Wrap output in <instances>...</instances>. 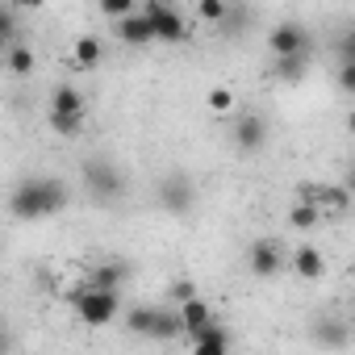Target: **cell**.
<instances>
[{
	"mask_svg": "<svg viewBox=\"0 0 355 355\" xmlns=\"http://www.w3.org/2000/svg\"><path fill=\"white\" fill-rule=\"evenodd\" d=\"M305 71H309V55H280V59H272V76L284 80V84H301Z\"/></svg>",
	"mask_w": 355,
	"mask_h": 355,
	"instance_id": "cell-14",
	"label": "cell"
},
{
	"mask_svg": "<svg viewBox=\"0 0 355 355\" xmlns=\"http://www.w3.org/2000/svg\"><path fill=\"white\" fill-rule=\"evenodd\" d=\"M51 113H71V117H84V96L76 88H55L51 96Z\"/></svg>",
	"mask_w": 355,
	"mask_h": 355,
	"instance_id": "cell-19",
	"label": "cell"
},
{
	"mask_svg": "<svg viewBox=\"0 0 355 355\" xmlns=\"http://www.w3.org/2000/svg\"><path fill=\"white\" fill-rule=\"evenodd\" d=\"M322 222V205L318 201H297L293 209H288V226L293 230H313Z\"/></svg>",
	"mask_w": 355,
	"mask_h": 355,
	"instance_id": "cell-18",
	"label": "cell"
},
{
	"mask_svg": "<svg viewBox=\"0 0 355 355\" xmlns=\"http://www.w3.org/2000/svg\"><path fill=\"white\" fill-rule=\"evenodd\" d=\"M313 343L318 347H343L347 343V330L343 326H313Z\"/></svg>",
	"mask_w": 355,
	"mask_h": 355,
	"instance_id": "cell-23",
	"label": "cell"
},
{
	"mask_svg": "<svg viewBox=\"0 0 355 355\" xmlns=\"http://www.w3.org/2000/svg\"><path fill=\"white\" fill-rule=\"evenodd\" d=\"M193 201H197V193H193V180H189V175H167V180L159 184V205H163L167 214H189Z\"/></svg>",
	"mask_w": 355,
	"mask_h": 355,
	"instance_id": "cell-7",
	"label": "cell"
},
{
	"mask_svg": "<svg viewBox=\"0 0 355 355\" xmlns=\"http://www.w3.org/2000/svg\"><path fill=\"white\" fill-rule=\"evenodd\" d=\"M338 63H355V30H347L338 38Z\"/></svg>",
	"mask_w": 355,
	"mask_h": 355,
	"instance_id": "cell-27",
	"label": "cell"
},
{
	"mask_svg": "<svg viewBox=\"0 0 355 355\" xmlns=\"http://www.w3.org/2000/svg\"><path fill=\"white\" fill-rule=\"evenodd\" d=\"M67 205V184L63 180H26L9 193V214L17 222H42L51 214H59Z\"/></svg>",
	"mask_w": 355,
	"mask_h": 355,
	"instance_id": "cell-1",
	"label": "cell"
},
{
	"mask_svg": "<svg viewBox=\"0 0 355 355\" xmlns=\"http://www.w3.org/2000/svg\"><path fill=\"white\" fill-rule=\"evenodd\" d=\"M197 17L209 21V26L226 21V0H197Z\"/></svg>",
	"mask_w": 355,
	"mask_h": 355,
	"instance_id": "cell-22",
	"label": "cell"
},
{
	"mask_svg": "<svg viewBox=\"0 0 355 355\" xmlns=\"http://www.w3.org/2000/svg\"><path fill=\"white\" fill-rule=\"evenodd\" d=\"M293 268H297L301 280H322L326 276V259H322L318 247H297L293 251Z\"/></svg>",
	"mask_w": 355,
	"mask_h": 355,
	"instance_id": "cell-13",
	"label": "cell"
},
{
	"mask_svg": "<svg viewBox=\"0 0 355 355\" xmlns=\"http://www.w3.org/2000/svg\"><path fill=\"white\" fill-rule=\"evenodd\" d=\"M71 55H76V67H101V59H105V46H101V38L84 34V38L71 46Z\"/></svg>",
	"mask_w": 355,
	"mask_h": 355,
	"instance_id": "cell-17",
	"label": "cell"
},
{
	"mask_svg": "<svg viewBox=\"0 0 355 355\" xmlns=\"http://www.w3.org/2000/svg\"><path fill=\"white\" fill-rule=\"evenodd\" d=\"M167 293H171L175 301H189V297H197V284H193V280H175Z\"/></svg>",
	"mask_w": 355,
	"mask_h": 355,
	"instance_id": "cell-28",
	"label": "cell"
},
{
	"mask_svg": "<svg viewBox=\"0 0 355 355\" xmlns=\"http://www.w3.org/2000/svg\"><path fill=\"white\" fill-rule=\"evenodd\" d=\"M146 17H150V26H155V42H184L189 26H184V17L175 13V9L167 5V0L150 5V9H146Z\"/></svg>",
	"mask_w": 355,
	"mask_h": 355,
	"instance_id": "cell-5",
	"label": "cell"
},
{
	"mask_svg": "<svg viewBox=\"0 0 355 355\" xmlns=\"http://www.w3.org/2000/svg\"><path fill=\"white\" fill-rule=\"evenodd\" d=\"M17 5H21V9H38V5H42V0H17Z\"/></svg>",
	"mask_w": 355,
	"mask_h": 355,
	"instance_id": "cell-30",
	"label": "cell"
},
{
	"mask_svg": "<svg viewBox=\"0 0 355 355\" xmlns=\"http://www.w3.org/2000/svg\"><path fill=\"white\" fill-rule=\"evenodd\" d=\"M84 180H88V189H92L96 197H117V193L125 189L121 171H117L109 159H92V163H84Z\"/></svg>",
	"mask_w": 355,
	"mask_h": 355,
	"instance_id": "cell-6",
	"label": "cell"
},
{
	"mask_svg": "<svg viewBox=\"0 0 355 355\" xmlns=\"http://www.w3.org/2000/svg\"><path fill=\"white\" fill-rule=\"evenodd\" d=\"M96 9H101V17H109V21H121V17L138 13V0H96Z\"/></svg>",
	"mask_w": 355,
	"mask_h": 355,
	"instance_id": "cell-21",
	"label": "cell"
},
{
	"mask_svg": "<svg viewBox=\"0 0 355 355\" xmlns=\"http://www.w3.org/2000/svg\"><path fill=\"white\" fill-rule=\"evenodd\" d=\"M247 263H251L255 276H276V272H280V247H276L272 239H259V243H251Z\"/></svg>",
	"mask_w": 355,
	"mask_h": 355,
	"instance_id": "cell-10",
	"label": "cell"
},
{
	"mask_svg": "<svg viewBox=\"0 0 355 355\" xmlns=\"http://www.w3.org/2000/svg\"><path fill=\"white\" fill-rule=\"evenodd\" d=\"M71 309H76V318H80L84 326H109V322L117 318V293L84 284V288L71 293Z\"/></svg>",
	"mask_w": 355,
	"mask_h": 355,
	"instance_id": "cell-2",
	"label": "cell"
},
{
	"mask_svg": "<svg viewBox=\"0 0 355 355\" xmlns=\"http://www.w3.org/2000/svg\"><path fill=\"white\" fill-rule=\"evenodd\" d=\"M263 142H268V121L263 117H239L234 121V146L243 155H255Z\"/></svg>",
	"mask_w": 355,
	"mask_h": 355,
	"instance_id": "cell-8",
	"label": "cell"
},
{
	"mask_svg": "<svg viewBox=\"0 0 355 355\" xmlns=\"http://www.w3.org/2000/svg\"><path fill=\"white\" fill-rule=\"evenodd\" d=\"M347 130H351V134H355V113H351V117H347Z\"/></svg>",
	"mask_w": 355,
	"mask_h": 355,
	"instance_id": "cell-31",
	"label": "cell"
},
{
	"mask_svg": "<svg viewBox=\"0 0 355 355\" xmlns=\"http://www.w3.org/2000/svg\"><path fill=\"white\" fill-rule=\"evenodd\" d=\"M125 326H130L134 334H146V338H175V334H184V318H180V309L167 313V309L138 305V309H130Z\"/></svg>",
	"mask_w": 355,
	"mask_h": 355,
	"instance_id": "cell-3",
	"label": "cell"
},
{
	"mask_svg": "<svg viewBox=\"0 0 355 355\" xmlns=\"http://www.w3.org/2000/svg\"><path fill=\"white\" fill-rule=\"evenodd\" d=\"M193 351H197V355H222V351H230V334H226L218 322H209L205 330L193 334Z\"/></svg>",
	"mask_w": 355,
	"mask_h": 355,
	"instance_id": "cell-12",
	"label": "cell"
},
{
	"mask_svg": "<svg viewBox=\"0 0 355 355\" xmlns=\"http://www.w3.org/2000/svg\"><path fill=\"white\" fill-rule=\"evenodd\" d=\"M117 38L125 46H146V42H155V26H150L146 13H130V17L117 21Z\"/></svg>",
	"mask_w": 355,
	"mask_h": 355,
	"instance_id": "cell-9",
	"label": "cell"
},
{
	"mask_svg": "<svg viewBox=\"0 0 355 355\" xmlns=\"http://www.w3.org/2000/svg\"><path fill=\"white\" fill-rule=\"evenodd\" d=\"M150 5H159V0H150Z\"/></svg>",
	"mask_w": 355,
	"mask_h": 355,
	"instance_id": "cell-32",
	"label": "cell"
},
{
	"mask_svg": "<svg viewBox=\"0 0 355 355\" xmlns=\"http://www.w3.org/2000/svg\"><path fill=\"white\" fill-rule=\"evenodd\" d=\"M80 125H84V117H71V113H51V130L55 134H80Z\"/></svg>",
	"mask_w": 355,
	"mask_h": 355,
	"instance_id": "cell-25",
	"label": "cell"
},
{
	"mask_svg": "<svg viewBox=\"0 0 355 355\" xmlns=\"http://www.w3.org/2000/svg\"><path fill=\"white\" fill-rule=\"evenodd\" d=\"M5 59H9V71L13 76H34V51H26V46H5Z\"/></svg>",
	"mask_w": 355,
	"mask_h": 355,
	"instance_id": "cell-20",
	"label": "cell"
},
{
	"mask_svg": "<svg viewBox=\"0 0 355 355\" xmlns=\"http://www.w3.org/2000/svg\"><path fill=\"white\" fill-rule=\"evenodd\" d=\"M180 318H184V334L193 338L197 330H205L214 322V305L201 301V297H189V301H180Z\"/></svg>",
	"mask_w": 355,
	"mask_h": 355,
	"instance_id": "cell-11",
	"label": "cell"
},
{
	"mask_svg": "<svg viewBox=\"0 0 355 355\" xmlns=\"http://www.w3.org/2000/svg\"><path fill=\"white\" fill-rule=\"evenodd\" d=\"M338 88L347 96H355V63H338Z\"/></svg>",
	"mask_w": 355,
	"mask_h": 355,
	"instance_id": "cell-26",
	"label": "cell"
},
{
	"mask_svg": "<svg viewBox=\"0 0 355 355\" xmlns=\"http://www.w3.org/2000/svg\"><path fill=\"white\" fill-rule=\"evenodd\" d=\"M125 276H130L125 263H96L92 276H88V284H92V288H109V293H117V288L125 284Z\"/></svg>",
	"mask_w": 355,
	"mask_h": 355,
	"instance_id": "cell-16",
	"label": "cell"
},
{
	"mask_svg": "<svg viewBox=\"0 0 355 355\" xmlns=\"http://www.w3.org/2000/svg\"><path fill=\"white\" fill-rule=\"evenodd\" d=\"M351 189L347 184H318V205H322V214H347V205H351Z\"/></svg>",
	"mask_w": 355,
	"mask_h": 355,
	"instance_id": "cell-15",
	"label": "cell"
},
{
	"mask_svg": "<svg viewBox=\"0 0 355 355\" xmlns=\"http://www.w3.org/2000/svg\"><path fill=\"white\" fill-rule=\"evenodd\" d=\"M343 184H347V189L355 193V163H351V171H347V180H343Z\"/></svg>",
	"mask_w": 355,
	"mask_h": 355,
	"instance_id": "cell-29",
	"label": "cell"
},
{
	"mask_svg": "<svg viewBox=\"0 0 355 355\" xmlns=\"http://www.w3.org/2000/svg\"><path fill=\"white\" fill-rule=\"evenodd\" d=\"M268 51H272V59H280V55H309V34H305V26H301V21H280V26H272Z\"/></svg>",
	"mask_w": 355,
	"mask_h": 355,
	"instance_id": "cell-4",
	"label": "cell"
},
{
	"mask_svg": "<svg viewBox=\"0 0 355 355\" xmlns=\"http://www.w3.org/2000/svg\"><path fill=\"white\" fill-rule=\"evenodd\" d=\"M205 105H209V113H234V92L230 88H214L205 96Z\"/></svg>",
	"mask_w": 355,
	"mask_h": 355,
	"instance_id": "cell-24",
	"label": "cell"
}]
</instances>
